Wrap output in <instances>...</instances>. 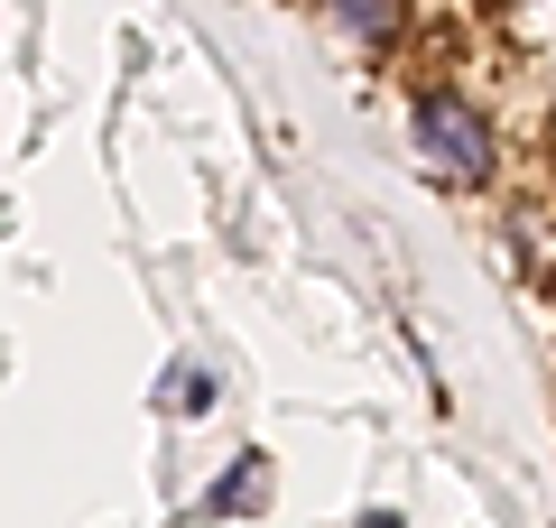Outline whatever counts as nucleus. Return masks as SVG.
I'll list each match as a JSON object with an SVG mask.
<instances>
[{
  "label": "nucleus",
  "mask_w": 556,
  "mask_h": 528,
  "mask_svg": "<svg viewBox=\"0 0 556 528\" xmlns=\"http://www.w3.org/2000/svg\"><path fill=\"white\" fill-rule=\"evenodd\" d=\"M547 149H556V112H547Z\"/></svg>",
  "instance_id": "5"
},
{
  "label": "nucleus",
  "mask_w": 556,
  "mask_h": 528,
  "mask_svg": "<svg viewBox=\"0 0 556 528\" xmlns=\"http://www.w3.org/2000/svg\"><path fill=\"white\" fill-rule=\"evenodd\" d=\"M159 408H167V417H204V408H214V372L177 362V372H167V390H159Z\"/></svg>",
  "instance_id": "4"
},
{
  "label": "nucleus",
  "mask_w": 556,
  "mask_h": 528,
  "mask_svg": "<svg viewBox=\"0 0 556 528\" xmlns=\"http://www.w3.org/2000/svg\"><path fill=\"white\" fill-rule=\"evenodd\" d=\"M408 139H417V167L437 186H492V167H501V139L464 84H427L408 102Z\"/></svg>",
  "instance_id": "1"
},
{
  "label": "nucleus",
  "mask_w": 556,
  "mask_h": 528,
  "mask_svg": "<svg viewBox=\"0 0 556 528\" xmlns=\"http://www.w3.org/2000/svg\"><path fill=\"white\" fill-rule=\"evenodd\" d=\"M325 10V28H334V38H353V47H390L399 28H408V0H316Z\"/></svg>",
  "instance_id": "2"
},
{
  "label": "nucleus",
  "mask_w": 556,
  "mask_h": 528,
  "mask_svg": "<svg viewBox=\"0 0 556 528\" xmlns=\"http://www.w3.org/2000/svg\"><path fill=\"white\" fill-rule=\"evenodd\" d=\"M260 501H269V464H260V454H241V464L214 482V510L232 519V510H260Z\"/></svg>",
  "instance_id": "3"
}]
</instances>
